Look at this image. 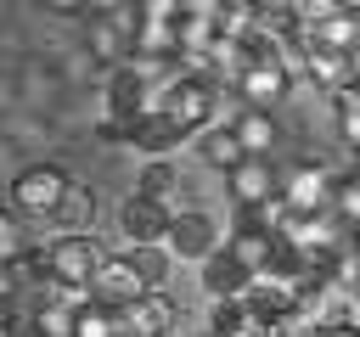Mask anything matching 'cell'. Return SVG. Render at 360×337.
Here are the masks:
<instances>
[{
  "label": "cell",
  "mask_w": 360,
  "mask_h": 337,
  "mask_svg": "<svg viewBox=\"0 0 360 337\" xmlns=\"http://www.w3.org/2000/svg\"><path fill=\"white\" fill-rule=\"evenodd\" d=\"M158 107H163L186 135H202V129H214V124H231V118L219 112V84L202 79V73H180V79H169V90H163Z\"/></svg>",
  "instance_id": "cell-1"
},
{
  "label": "cell",
  "mask_w": 360,
  "mask_h": 337,
  "mask_svg": "<svg viewBox=\"0 0 360 337\" xmlns=\"http://www.w3.org/2000/svg\"><path fill=\"white\" fill-rule=\"evenodd\" d=\"M73 191L68 168L62 163H28L11 174V191H6V208H17L22 219H56L62 197Z\"/></svg>",
  "instance_id": "cell-2"
},
{
  "label": "cell",
  "mask_w": 360,
  "mask_h": 337,
  "mask_svg": "<svg viewBox=\"0 0 360 337\" xmlns=\"http://www.w3.org/2000/svg\"><path fill=\"white\" fill-rule=\"evenodd\" d=\"M281 197H287L298 213H326V208L338 202V174H332L321 157L281 163Z\"/></svg>",
  "instance_id": "cell-3"
},
{
  "label": "cell",
  "mask_w": 360,
  "mask_h": 337,
  "mask_svg": "<svg viewBox=\"0 0 360 337\" xmlns=\"http://www.w3.org/2000/svg\"><path fill=\"white\" fill-rule=\"evenodd\" d=\"M135 28H141L135 11H124V17H90V28H84L90 62H101V73L129 67V62H135Z\"/></svg>",
  "instance_id": "cell-4"
},
{
  "label": "cell",
  "mask_w": 360,
  "mask_h": 337,
  "mask_svg": "<svg viewBox=\"0 0 360 337\" xmlns=\"http://www.w3.org/2000/svg\"><path fill=\"white\" fill-rule=\"evenodd\" d=\"M152 107H158V101H152V79H146L141 67H118V73H107V90H101V112H107V118H118V124L135 129Z\"/></svg>",
  "instance_id": "cell-5"
},
{
  "label": "cell",
  "mask_w": 360,
  "mask_h": 337,
  "mask_svg": "<svg viewBox=\"0 0 360 337\" xmlns=\"http://www.w3.org/2000/svg\"><path fill=\"white\" fill-rule=\"evenodd\" d=\"M107 264V253L96 247V236H79V230H62L51 242V270L62 286H96V270Z\"/></svg>",
  "instance_id": "cell-6"
},
{
  "label": "cell",
  "mask_w": 360,
  "mask_h": 337,
  "mask_svg": "<svg viewBox=\"0 0 360 337\" xmlns=\"http://www.w3.org/2000/svg\"><path fill=\"white\" fill-rule=\"evenodd\" d=\"M169 225H174V213L163 202L141 197V191H129L124 208H118V230H124L129 247H169Z\"/></svg>",
  "instance_id": "cell-7"
},
{
  "label": "cell",
  "mask_w": 360,
  "mask_h": 337,
  "mask_svg": "<svg viewBox=\"0 0 360 337\" xmlns=\"http://www.w3.org/2000/svg\"><path fill=\"white\" fill-rule=\"evenodd\" d=\"M225 191H231L236 208L276 202V197H281V163H276V157H242V163L225 174Z\"/></svg>",
  "instance_id": "cell-8"
},
{
  "label": "cell",
  "mask_w": 360,
  "mask_h": 337,
  "mask_svg": "<svg viewBox=\"0 0 360 337\" xmlns=\"http://www.w3.org/2000/svg\"><path fill=\"white\" fill-rule=\"evenodd\" d=\"M219 247H225V236H219V225H214L202 208H180V213H174V225H169V253H174V258L202 264V258L219 253Z\"/></svg>",
  "instance_id": "cell-9"
},
{
  "label": "cell",
  "mask_w": 360,
  "mask_h": 337,
  "mask_svg": "<svg viewBox=\"0 0 360 337\" xmlns=\"http://www.w3.org/2000/svg\"><path fill=\"white\" fill-rule=\"evenodd\" d=\"M292 90V62H253L242 79H236V101L242 107H281Z\"/></svg>",
  "instance_id": "cell-10"
},
{
  "label": "cell",
  "mask_w": 360,
  "mask_h": 337,
  "mask_svg": "<svg viewBox=\"0 0 360 337\" xmlns=\"http://www.w3.org/2000/svg\"><path fill=\"white\" fill-rule=\"evenodd\" d=\"M90 292H96V303H107V309H118V315H124L135 298H146V281L135 275L129 253H107V264L96 270V286H90Z\"/></svg>",
  "instance_id": "cell-11"
},
{
  "label": "cell",
  "mask_w": 360,
  "mask_h": 337,
  "mask_svg": "<svg viewBox=\"0 0 360 337\" xmlns=\"http://www.w3.org/2000/svg\"><path fill=\"white\" fill-rule=\"evenodd\" d=\"M197 275H202V292H208V298H248V292H253V281H259V275H253L231 247L208 253V258L197 264Z\"/></svg>",
  "instance_id": "cell-12"
},
{
  "label": "cell",
  "mask_w": 360,
  "mask_h": 337,
  "mask_svg": "<svg viewBox=\"0 0 360 337\" xmlns=\"http://www.w3.org/2000/svg\"><path fill=\"white\" fill-rule=\"evenodd\" d=\"M124 326L141 331V337H169V331L180 326V303H174L169 292H146V298H135V303L124 309Z\"/></svg>",
  "instance_id": "cell-13"
},
{
  "label": "cell",
  "mask_w": 360,
  "mask_h": 337,
  "mask_svg": "<svg viewBox=\"0 0 360 337\" xmlns=\"http://www.w3.org/2000/svg\"><path fill=\"white\" fill-rule=\"evenodd\" d=\"M186 140H191V135H186L163 107H152V112L135 124V135H129V146H135V152H146V157H169V152H180Z\"/></svg>",
  "instance_id": "cell-14"
},
{
  "label": "cell",
  "mask_w": 360,
  "mask_h": 337,
  "mask_svg": "<svg viewBox=\"0 0 360 337\" xmlns=\"http://www.w3.org/2000/svg\"><path fill=\"white\" fill-rule=\"evenodd\" d=\"M304 79H309L315 90H326V95H338V90H349V84H354V62H349V51H332V45H315V51L304 56Z\"/></svg>",
  "instance_id": "cell-15"
},
{
  "label": "cell",
  "mask_w": 360,
  "mask_h": 337,
  "mask_svg": "<svg viewBox=\"0 0 360 337\" xmlns=\"http://www.w3.org/2000/svg\"><path fill=\"white\" fill-rule=\"evenodd\" d=\"M135 191H141V197H152V202H163L169 213H180V197H186V180H180V168H174L169 157H152V163L141 168V180H135Z\"/></svg>",
  "instance_id": "cell-16"
},
{
  "label": "cell",
  "mask_w": 360,
  "mask_h": 337,
  "mask_svg": "<svg viewBox=\"0 0 360 337\" xmlns=\"http://www.w3.org/2000/svg\"><path fill=\"white\" fill-rule=\"evenodd\" d=\"M197 157H202L208 168L231 174V168L248 157V146H242V135H236L231 124H214V129H202V135H197Z\"/></svg>",
  "instance_id": "cell-17"
},
{
  "label": "cell",
  "mask_w": 360,
  "mask_h": 337,
  "mask_svg": "<svg viewBox=\"0 0 360 337\" xmlns=\"http://www.w3.org/2000/svg\"><path fill=\"white\" fill-rule=\"evenodd\" d=\"M231 129L242 135V146H248V157H270V146H276V118L264 112V107H242L236 101V118H231Z\"/></svg>",
  "instance_id": "cell-18"
},
{
  "label": "cell",
  "mask_w": 360,
  "mask_h": 337,
  "mask_svg": "<svg viewBox=\"0 0 360 337\" xmlns=\"http://www.w3.org/2000/svg\"><path fill=\"white\" fill-rule=\"evenodd\" d=\"M208 326H214L219 337H253L259 315H253V303H248V298H214V309H208Z\"/></svg>",
  "instance_id": "cell-19"
},
{
  "label": "cell",
  "mask_w": 360,
  "mask_h": 337,
  "mask_svg": "<svg viewBox=\"0 0 360 337\" xmlns=\"http://www.w3.org/2000/svg\"><path fill=\"white\" fill-rule=\"evenodd\" d=\"M51 225H62V230H79V236H90V230H96V191L73 180V191L62 197V208H56V219H51Z\"/></svg>",
  "instance_id": "cell-20"
},
{
  "label": "cell",
  "mask_w": 360,
  "mask_h": 337,
  "mask_svg": "<svg viewBox=\"0 0 360 337\" xmlns=\"http://www.w3.org/2000/svg\"><path fill=\"white\" fill-rule=\"evenodd\" d=\"M124 253H129L135 275L146 281V292H163V281H169V270H174V253H169V247H124Z\"/></svg>",
  "instance_id": "cell-21"
},
{
  "label": "cell",
  "mask_w": 360,
  "mask_h": 337,
  "mask_svg": "<svg viewBox=\"0 0 360 337\" xmlns=\"http://www.w3.org/2000/svg\"><path fill=\"white\" fill-rule=\"evenodd\" d=\"M332 124H338V140H343L349 152H360V90H354V84L332 95Z\"/></svg>",
  "instance_id": "cell-22"
},
{
  "label": "cell",
  "mask_w": 360,
  "mask_h": 337,
  "mask_svg": "<svg viewBox=\"0 0 360 337\" xmlns=\"http://www.w3.org/2000/svg\"><path fill=\"white\" fill-rule=\"evenodd\" d=\"M225 247H231V253H236L253 275H264V270H270V253H276V236H248V230H231V236H225Z\"/></svg>",
  "instance_id": "cell-23"
},
{
  "label": "cell",
  "mask_w": 360,
  "mask_h": 337,
  "mask_svg": "<svg viewBox=\"0 0 360 337\" xmlns=\"http://www.w3.org/2000/svg\"><path fill=\"white\" fill-rule=\"evenodd\" d=\"M118 326H124V315L90 298V303L79 309V326H73V337H118Z\"/></svg>",
  "instance_id": "cell-24"
},
{
  "label": "cell",
  "mask_w": 360,
  "mask_h": 337,
  "mask_svg": "<svg viewBox=\"0 0 360 337\" xmlns=\"http://www.w3.org/2000/svg\"><path fill=\"white\" fill-rule=\"evenodd\" d=\"M321 45H332V51H354V45H360V6L343 11V17H332V22L321 28Z\"/></svg>",
  "instance_id": "cell-25"
},
{
  "label": "cell",
  "mask_w": 360,
  "mask_h": 337,
  "mask_svg": "<svg viewBox=\"0 0 360 337\" xmlns=\"http://www.w3.org/2000/svg\"><path fill=\"white\" fill-rule=\"evenodd\" d=\"M292 11H298V22H304V28H326L332 17L354 11V0H292Z\"/></svg>",
  "instance_id": "cell-26"
},
{
  "label": "cell",
  "mask_w": 360,
  "mask_h": 337,
  "mask_svg": "<svg viewBox=\"0 0 360 337\" xmlns=\"http://www.w3.org/2000/svg\"><path fill=\"white\" fill-rule=\"evenodd\" d=\"M0 337H51V331L39 326V315H34V309L6 303V315H0Z\"/></svg>",
  "instance_id": "cell-27"
},
{
  "label": "cell",
  "mask_w": 360,
  "mask_h": 337,
  "mask_svg": "<svg viewBox=\"0 0 360 337\" xmlns=\"http://www.w3.org/2000/svg\"><path fill=\"white\" fill-rule=\"evenodd\" d=\"M343 219H354L360 225V168H349V174H338V202H332Z\"/></svg>",
  "instance_id": "cell-28"
},
{
  "label": "cell",
  "mask_w": 360,
  "mask_h": 337,
  "mask_svg": "<svg viewBox=\"0 0 360 337\" xmlns=\"http://www.w3.org/2000/svg\"><path fill=\"white\" fill-rule=\"evenodd\" d=\"M141 0H90V17H124V11H135Z\"/></svg>",
  "instance_id": "cell-29"
},
{
  "label": "cell",
  "mask_w": 360,
  "mask_h": 337,
  "mask_svg": "<svg viewBox=\"0 0 360 337\" xmlns=\"http://www.w3.org/2000/svg\"><path fill=\"white\" fill-rule=\"evenodd\" d=\"M45 11H56V17H84L90 11V0H39Z\"/></svg>",
  "instance_id": "cell-30"
},
{
  "label": "cell",
  "mask_w": 360,
  "mask_h": 337,
  "mask_svg": "<svg viewBox=\"0 0 360 337\" xmlns=\"http://www.w3.org/2000/svg\"><path fill=\"white\" fill-rule=\"evenodd\" d=\"M259 6V17H270V11H292V0H253Z\"/></svg>",
  "instance_id": "cell-31"
},
{
  "label": "cell",
  "mask_w": 360,
  "mask_h": 337,
  "mask_svg": "<svg viewBox=\"0 0 360 337\" xmlns=\"http://www.w3.org/2000/svg\"><path fill=\"white\" fill-rule=\"evenodd\" d=\"M186 11H219V0H180Z\"/></svg>",
  "instance_id": "cell-32"
},
{
  "label": "cell",
  "mask_w": 360,
  "mask_h": 337,
  "mask_svg": "<svg viewBox=\"0 0 360 337\" xmlns=\"http://www.w3.org/2000/svg\"><path fill=\"white\" fill-rule=\"evenodd\" d=\"M349 62H354V90H360V45L349 51Z\"/></svg>",
  "instance_id": "cell-33"
},
{
  "label": "cell",
  "mask_w": 360,
  "mask_h": 337,
  "mask_svg": "<svg viewBox=\"0 0 360 337\" xmlns=\"http://www.w3.org/2000/svg\"><path fill=\"white\" fill-rule=\"evenodd\" d=\"M186 337H219V331H214V326H202V331H186Z\"/></svg>",
  "instance_id": "cell-34"
},
{
  "label": "cell",
  "mask_w": 360,
  "mask_h": 337,
  "mask_svg": "<svg viewBox=\"0 0 360 337\" xmlns=\"http://www.w3.org/2000/svg\"><path fill=\"white\" fill-rule=\"evenodd\" d=\"M118 337H141V331H129V326H118Z\"/></svg>",
  "instance_id": "cell-35"
},
{
  "label": "cell",
  "mask_w": 360,
  "mask_h": 337,
  "mask_svg": "<svg viewBox=\"0 0 360 337\" xmlns=\"http://www.w3.org/2000/svg\"><path fill=\"white\" fill-rule=\"evenodd\" d=\"M354 247H360V225H354Z\"/></svg>",
  "instance_id": "cell-36"
},
{
  "label": "cell",
  "mask_w": 360,
  "mask_h": 337,
  "mask_svg": "<svg viewBox=\"0 0 360 337\" xmlns=\"http://www.w3.org/2000/svg\"><path fill=\"white\" fill-rule=\"evenodd\" d=\"M354 168H360V152H354Z\"/></svg>",
  "instance_id": "cell-37"
}]
</instances>
